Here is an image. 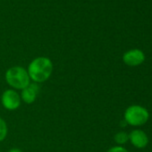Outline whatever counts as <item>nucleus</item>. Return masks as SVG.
Returning a JSON list of instances; mask_svg holds the SVG:
<instances>
[{
  "label": "nucleus",
  "instance_id": "9b49d317",
  "mask_svg": "<svg viewBox=\"0 0 152 152\" xmlns=\"http://www.w3.org/2000/svg\"><path fill=\"white\" fill-rule=\"evenodd\" d=\"M8 152H23V151L21 149H19V148H12Z\"/></svg>",
  "mask_w": 152,
  "mask_h": 152
},
{
  "label": "nucleus",
  "instance_id": "f03ea898",
  "mask_svg": "<svg viewBox=\"0 0 152 152\" xmlns=\"http://www.w3.org/2000/svg\"><path fill=\"white\" fill-rule=\"evenodd\" d=\"M6 82L15 90H23L31 84V79L26 69L22 66L10 67L6 72Z\"/></svg>",
  "mask_w": 152,
  "mask_h": 152
},
{
  "label": "nucleus",
  "instance_id": "20e7f679",
  "mask_svg": "<svg viewBox=\"0 0 152 152\" xmlns=\"http://www.w3.org/2000/svg\"><path fill=\"white\" fill-rule=\"evenodd\" d=\"M1 103L3 107L7 110H16L20 107L22 103L21 96L17 91H15V90H7L1 96Z\"/></svg>",
  "mask_w": 152,
  "mask_h": 152
},
{
  "label": "nucleus",
  "instance_id": "0eeeda50",
  "mask_svg": "<svg viewBox=\"0 0 152 152\" xmlns=\"http://www.w3.org/2000/svg\"><path fill=\"white\" fill-rule=\"evenodd\" d=\"M39 92V86L38 83H31L28 87L23 89L21 93V99L26 104H32L37 99Z\"/></svg>",
  "mask_w": 152,
  "mask_h": 152
},
{
  "label": "nucleus",
  "instance_id": "1a4fd4ad",
  "mask_svg": "<svg viewBox=\"0 0 152 152\" xmlns=\"http://www.w3.org/2000/svg\"><path fill=\"white\" fill-rule=\"evenodd\" d=\"M8 133V128L6 121L2 118H0V141H3Z\"/></svg>",
  "mask_w": 152,
  "mask_h": 152
},
{
  "label": "nucleus",
  "instance_id": "6e6552de",
  "mask_svg": "<svg viewBox=\"0 0 152 152\" xmlns=\"http://www.w3.org/2000/svg\"><path fill=\"white\" fill-rule=\"evenodd\" d=\"M114 140L117 144L123 145V144H125L129 140V135L125 132H119L115 135Z\"/></svg>",
  "mask_w": 152,
  "mask_h": 152
},
{
  "label": "nucleus",
  "instance_id": "423d86ee",
  "mask_svg": "<svg viewBox=\"0 0 152 152\" xmlns=\"http://www.w3.org/2000/svg\"><path fill=\"white\" fill-rule=\"evenodd\" d=\"M129 140L137 148H143L148 143V135L141 130H133L129 134Z\"/></svg>",
  "mask_w": 152,
  "mask_h": 152
},
{
  "label": "nucleus",
  "instance_id": "f257e3e1",
  "mask_svg": "<svg viewBox=\"0 0 152 152\" xmlns=\"http://www.w3.org/2000/svg\"><path fill=\"white\" fill-rule=\"evenodd\" d=\"M30 79L35 83H41L48 81L53 72V63L48 57L39 56L33 59L28 66Z\"/></svg>",
  "mask_w": 152,
  "mask_h": 152
},
{
  "label": "nucleus",
  "instance_id": "39448f33",
  "mask_svg": "<svg viewBox=\"0 0 152 152\" xmlns=\"http://www.w3.org/2000/svg\"><path fill=\"white\" fill-rule=\"evenodd\" d=\"M123 61L128 66H138L145 61V54L140 49H131L124 54Z\"/></svg>",
  "mask_w": 152,
  "mask_h": 152
},
{
  "label": "nucleus",
  "instance_id": "9d476101",
  "mask_svg": "<svg viewBox=\"0 0 152 152\" xmlns=\"http://www.w3.org/2000/svg\"><path fill=\"white\" fill-rule=\"evenodd\" d=\"M107 152H128V150L122 146H115L109 148Z\"/></svg>",
  "mask_w": 152,
  "mask_h": 152
},
{
  "label": "nucleus",
  "instance_id": "7ed1b4c3",
  "mask_svg": "<svg viewBox=\"0 0 152 152\" xmlns=\"http://www.w3.org/2000/svg\"><path fill=\"white\" fill-rule=\"evenodd\" d=\"M124 116L127 124L132 126H141L148 122L149 114L145 107L139 105H132L126 108Z\"/></svg>",
  "mask_w": 152,
  "mask_h": 152
}]
</instances>
